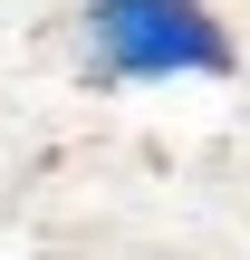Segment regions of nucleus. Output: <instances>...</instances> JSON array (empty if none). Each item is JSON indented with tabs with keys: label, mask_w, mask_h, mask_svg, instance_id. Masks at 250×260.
I'll list each match as a JSON object with an SVG mask.
<instances>
[{
	"label": "nucleus",
	"mask_w": 250,
	"mask_h": 260,
	"mask_svg": "<svg viewBox=\"0 0 250 260\" xmlns=\"http://www.w3.org/2000/svg\"><path fill=\"white\" fill-rule=\"evenodd\" d=\"M87 68L106 87H183V77H231L241 48L212 0H87Z\"/></svg>",
	"instance_id": "1"
}]
</instances>
